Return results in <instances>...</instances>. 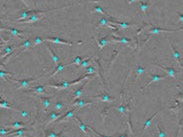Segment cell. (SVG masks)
Instances as JSON below:
<instances>
[{"label": "cell", "mask_w": 183, "mask_h": 137, "mask_svg": "<svg viewBox=\"0 0 183 137\" xmlns=\"http://www.w3.org/2000/svg\"><path fill=\"white\" fill-rule=\"evenodd\" d=\"M90 75H84V76H81L80 78H78L76 80H73V81H70V82H63V83H60V84H47L46 86L47 87H51V88H54V89H57V90H63V89H67L68 87L70 86H73V85H76L78 83H80L83 80L88 79Z\"/></svg>", "instance_id": "cell-1"}, {"label": "cell", "mask_w": 183, "mask_h": 137, "mask_svg": "<svg viewBox=\"0 0 183 137\" xmlns=\"http://www.w3.org/2000/svg\"><path fill=\"white\" fill-rule=\"evenodd\" d=\"M180 30H183V27H180V28H175V29H167V28H159V27L152 26L149 30H148V34L153 35V34H160V33H164V32L172 33V32H176V31H180Z\"/></svg>", "instance_id": "cell-2"}, {"label": "cell", "mask_w": 183, "mask_h": 137, "mask_svg": "<svg viewBox=\"0 0 183 137\" xmlns=\"http://www.w3.org/2000/svg\"><path fill=\"white\" fill-rule=\"evenodd\" d=\"M41 76H42V75H41ZM41 76L35 77V78H29V79H15V78H10V80H12V81L16 82V83H18L19 84L18 89H21V88H27L28 86H30V84L32 83V82L38 80Z\"/></svg>", "instance_id": "cell-3"}, {"label": "cell", "mask_w": 183, "mask_h": 137, "mask_svg": "<svg viewBox=\"0 0 183 137\" xmlns=\"http://www.w3.org/2000/svg\"><path fill=\"white\" fill-rule=\"evenodd\" d=\"M45 41L47 42H52V43H55V44H64V45H80V44H83L84 41H78V42H70V41H65L61 38H57V37H55V38H44Z\"/></svg>", "instance_id": "cell-4"}, {"label": "cell", "mask_w": 183, "mask_h": 137, "mask_svg": "<svg viewBox=\"0 0 183 137\" xmlns=\"http://www.w3.org/2000/svg\"><path fill=\"white\" fill-rule=\"evenodd\" d=\"M168 42H169V46H170V48H171V50H172V54H173V58L175 59V61L177 62L178 64H179V66H180L182 69H183V64H182V62H181V57H180V52L175 48V47L172 45L171 44V42L170 41L168 40Z\"/></svg>", "instance_id": "cell-5"}, {"label": "cell", "mask_w": 183, "mask_h": 137, "mask_svg": "<svg viewBox=\"0 0 183 137\" xmlns=\"http://www.w3.org/2000/svg\"><path fill=\"white\" fill-rule=\"evenodd\" d=\"M163 79H166V76H165V75H151L150 81L146 82L144 86H142L140 88V90H144V89L146 88L147 86H149L150 84H152V83H154V82H157L159 80H163Z\"/></svg>", "instance_id": "cell-6"}, {"label": "cell", "mask_w": 183, "mask_h": 137, "mask_svg": "<svg viewBox=\"0 0 183 137\" xmlns=\"http://www.w3.org/2000/svg\"><path fill=\"white\" fill-rule=\"evenodd\" d=\"M109 23L113 25H118L119 29H127L128 27H131L133 25H135V22H130V23H126V22H121V21H116V20H112L109 19Z\"/></svg>", "instance_id": "cell-7"}, {"label": "cell", "mask_w": 183, "mask_h": 137, "mask_svg": "<svg viewBox=\"0 0 183 137\" xmlns=\"http://www.w3.org/2000/svg\"><path fill=\"white\" fill-rule=\"evenodd\" d=\"M154 66H157L158 68H160L161 70L165 71L167 73V75L169 77H172V78H176V75H177V71H176L174 68H168V67H165V66H162V65L159 64H153Z\"/></svg>", "instance_id": "cell-8"}, {"label": "cell", "mask_w": 183, "mask_h": 137, "mask_svg": "<svg viewBox=\"0 0 183 137\" xmlns=\"http://www.w3.org/2000/svg\"><path fill=\"white\" fill-rule=\"evenodd\" d=\"M90 98L91 99H96V100H100L102 102H113L115 100V99L110 96L108 93H103V94L97 95V96H92Z\"/></svg>", "instance_id": "cell-9"}, {"label": "cell", "mask_w": 183, "mask_h": 137, "mask_svg": "<svg viewBox=\"0 0 183 137\" xmlns=\"http://www.w3.org/2000/svg\"><path fill=\"white\" fill-rule=\"evenodd\" d=\"M110 43H122L124 45H128V44L132 43V39H128L125 38V37H111V40H110Z\"/></svg>", "instance_id": "cell-10"}, {"label": "cell", "mask_w": 183, "mask_h": 137, "mask_svg": "<svg viewBox=\"0 0 183 137\" xmlns=\"http://www.w3.org/2000/svg\"><path fill=\"white\" fill-rule=\"evenodd\" d=\"M24 93H35V94H38V95H44V94H47L48 92L45 90V88L42 85H39V86H36L30 90H26Z\"/></svg>", "instance_id": "cell-11"}, {"label": "cell", "mask_w": 183, "mask_h": 137, "mask_svg": "<svg viewBox=\"0 0 183 137\" xmlns=\"http://www.w3.org/2000/svg\"><path fill=\"white\" fill-rule=\"evenodd\" d=\"M46 47H47L48 51H49V54H50L51 58H52V61H53L54 65H55V66H58V65H59V64L61 63V62H60V58H59V56L56 55V54L54 53V51L52 50V48H51L50 44H46Z\"/></svg>", "instance_id": "cell-12"}, {"label": "cell", "mask_w": 183, "mask_h": 137, "mask_svg": "<svg viewBox=\"0 0 183 137\" xmlns=\"http://www.w3.org/2000/svg\"><path fill=\"white\" fill-rule=\"evenodd\" d=\"M76 110H77V109H72V110H70V111H67L66 113H65V114H63L59 119H58L57 122L58 123H62V122L68 121L71 117H73L74 113H75V111H76Z\"/></svg>", "instance_id": "cell-13"}, {"label": "cell", "mask_w": 183, "mask_h": 137, "mask_svg": "<svg viewBox=\"0 0 183 137\" xmlns=\"http://www.w3.org/2000/svg\"><path fill=\"white\" fill-rule=\"evenodd\" d=\"M94 102L92 101H85L83 99H77V100H75L73 102V104H72V107H78V108H82L84 107V106H88V105H92Z\"/></svg>", "instance_id": "cell-14"}, {"label": "cell", "mask_w": 183, "mask_h": 137, "mask_svg": "<svg viewBox=\"0 0 183 137\" xmlns=\"http://www.w3.org/2000/svg\"><path fill=\"white\" fill-rule=\"evenodd\" d=\"M18 47H19V45H8V46H6L5 48H4V50L2 51L1 59H4V58L7 56V55L13 53V51H14L16 48H18Z\"/></svg>", "instance_id": "cell-15"}, {"label": "cell", "mask_w": 183, "mask_h": 137, "mask_svg": "<svg viewBox=\"0 0 183 137\" xmlns=\"http://www.w3.org/2000/svg\"><path fill=\"white\" fill-rule=\"evenodd\" d=\"M1 30L2 31L3 30H4V31H8V32L11 33L13 36H19V37H21V34L25 33V31H22V30H18V29H15V28H6V27H1Z\"/></svg>", "instance_id": "cell-16"}, {"label": "cell", "mask_w": 183, "mask_h": 137, "mask_svg": "<svg viewBox=\"0 0 183 137\" xmlns=\"http://www.w3.org/2000/svg\"><path fill=\"white\" fill-rule=\"evenodd\" d=\"M113 109H116L117 111H119L120 113H121V114H125L126 112H130V106H129V102L128 103H127L125 106L124 105H120V106H114V107H112Z\"/></svg>", "instance_id": "cell-17"}, {"label": "cell", "mask_w": 183, "mask_h": 137, "mask_svg": "<svg viewBox=\"0 0 183 137\" xmlns=\"http://www.w3.org/2000/svg\"><path fill=\"white\" fill-rule=\"evenodd\" d=\"M63 115V114H61V113H57V112H54V111H51L50 113H49V121L47 122V125H49L50 123H52L53 121H56V120H58L61 116Z\"/></svg>", "instance_id": "cell-18"}, {"label": "cell", "mask_w": 183, "mask_h": 137, "mask_svg": "<svg viewBox=\"0 0 183 137\" xmlns=\"http://www.w3.org/2000/svg\"><path fill=\"white\" fill-rule=\"evenodd\" d=\"M87 84L85 82V83H83L81 85L80 87H79L77 90H75L74 91V94H73V100H77L78 98H80L81 96H82V94H83V89H84V87H85V85Z\"/></svg>", "instance_id": "cell-19"}, {"label": "cell", "mask_w": 183, "mask_h": 137, "mask_svg": "<svg viewBox=\"0 0 183 137\" xmlns=\"http://www.w3.org/2000/svg\"><path fill=\"white\" fill-rule=\"evenodd\" d=\"M73 119L75 121H77V123H78V126H79V128H80L82 131H83L85 134H87L88 133V130H89V128H88V125H85L83 122H82L80 119H79L77 116H75V117H73Z\"/></svg>", "instance_id": "cell-20"}, {"label": "cell", "mask_w": 183, "mask_h": 137, "mask_svg": "<svg viewBox=\"0 0 183 137\" xmlns=\"http://www.w3.org/2000/svg\"><path fill=\"white\" fill-rule=\"evenodd\" d=\"M0 107L3 108V109H11V110H15V111L19 112V113L21 112V110H19V109H17L15 107H13V106L9 105L8 102L5 101V100H3V99H1V101H0Z\"/></svg>", "instance_id": "cell-21"}, {"label": "cell", "mask_w": 183, "mask_h": 137, "mask_svg": "<svg viewBox=\"0 0 183 137\" xmlns=\"http://www.w3.org/2000/svg\"><path fill=\"white\" fill-rule=\"evenodd\" d=\"M93 60H94V56H91L87 58V59H84L82 61V63L78 66V69H85V68H87L89 66V64H90Z\"/></svg>", "instance_id": "cell-22"}, {"label": "cell", "mask_w": 183, "mask_h": 137, "mask_svg": "<svg viewBox=\"0 0 183 137\" xmlns=\"http://www.w3.org/2000/svg\"><path fill=\"white\" fill-rule=\"evenodd\" d=\"M95 40H96V42H97V44H98L99 50H101L105 45H107V43H110V41L107 39V36L102 37L101 39H95Z\"/></svg>", "instance_id": "cell-23"}, {"label": "cell", "mask_w": 183, "mask_h": 137, "mask_svg": "<svg viewBox=\"0 0 183 137\" xmlns=\"http://www.w3.org/2000/svg\"><path fill=\"white\" fill-rule=\"evenodd\" d=\"M27 128H19V129H16L15 131H11L10 132V135L9 136H15V137H22L23 136V133L27 131Z\"/></svg>", "instance_id": "cell-24"}, {"label": "cell", "mask_w": 183, "mask_h": 137, "mask_svg": "<svg viewBox=\"0 0 183 137\" xmlns=\"http://www.w3.org/2000/svg\"><path fill=\"white\" fill-rule=\"evenodd\" d=\"M137 4H138V7H139V9L143 13H146L147 9L149 8V4H148V2H146V1H138Z\"/></svg>", "instance_id": "cell-25"}, {"label": "cell", "mask_w": 183, "mask_h": 137, "mask_svg": "<svg viewBox=\"0 0 183 137\" xmlns=\"http://www.w3.org/2000/svg\"><path fill=\"white\" fill-rule=\"evenodd\" d=\"M83 60H84L83 57H81V56H75V58L71 61V62H69V63L66 64V66H70V65H78V66H79V65L82 63V61H83Z\"/></svg>", "instance_id": "cell-26"}, {"label": "cell", "mask_w": 183, "mask_h": 137, "mask_svg": "<svg viewBox=\"0 0 183 137\" xmlns=\"http://www.w3.org/2000/svg\"><path fill=\"white\" fill-rule=\"evenodd\" d=\"M41 101H42V104H43V107H44V110H47L48 107L51 105V97H41Z\"/></svg>", "instance_id": "cell-27"}, {"label": "cell", "mask_w": 183, "mask_h": 137, "mask_svg": "<svg viewBox=\"0 0 183 137\" xmlns=\"http://www.w3.org/2000/svg\"><path fill=\"white\" fill-rule=\"evenodd\" d=\"M159 111H160V109H158V110H156V111H155V112L153 113V114L151 115L150 117L147 119V120H146V122L144 123V126H143V130H145V129H146V128L148 127V126H150L151 122H152V120H153V118L155 117V116H156V114H157V113L159 112Z\"/></svg>", "instance_id": "cell-28"}, {"label": "cell", "mask_w": 183, "mask_h": 137, "mask_svg": "<svg viewBox=\"0 0 183 137\" xmlns=\"http://www.w3.org/2000/svg\"><path fill=\"white\" fill-rule=\"evenodd\" d=\"M65 67H67L66 66V64H62V63H60L58 66H56V68H55V70H54V72L50 75V77H53L54 75H56L57 73H59V72H62V71L64 70V68Z\"/></svg>", "instance_id": "cell-29"}, {"label": "cell", "mask_w": 183, "mask_h": 137, "mask_svg": "<svg viewBox=\"0 0 183 137\" xmlns=\"http://www.w3.org/2000/svg\"><path fill=\"white\" fill-rule=\"evenodd\" d=\"M25 125L23 122H20V121H16V122H13L11 124H6L5 126H10L11 128H14V129H19V128H22L23 126Z\"/></svg>", "instance_id": "cell-30"}, {"label": "cell", "mask_w": 183, "mask_h": 137, "mask_svg": "<svg viewBox=\"0 0 183 137\" xmlns=\"http://www.w3.org/2000/svg\"><path fill=\"white\" fill-rule=\"evenodd\" d=\"M92 12H93V13L97 12V13H100V14H103V15H105V17H108V15H107V13H105L104 9H103V8L101 7V6H99V5L95 6V7L92 9Z\"/></svg>", "instance_id": "cell-31"}, {"label": "cell", "mask_w": 183, "mask_h": 137, "mask_svg": "<svg viewBox=\"0 0 183 137\" xmlns=\"http://www.w3.org/2000/svg\"><path fill=\"white\" fill-rule=\"evenodd\" d=\"M62 135H63V131H61L59 133H55L53 131L45 132V137H61Z\"/></svg>", "instance_id": "cell-32"}, {"label": "cell", "mask_w": 183, "mask_h": 137, "mask_svg": "<svg viewBox=\"0 0 183 137\" xmlns=\"http://www.w3.org/2000/svg\"><path fill=\"white\" fill-rule=\"evenodd\" d=\"M45 39L44 38H41V37H35L33 40H32V46H35V45H39V44H42Z\"/></svg>", "instance_id": "cell-33"}, {"label": "cell", "mask_w": 183, "mask_h": 137, "mask_svg": "<svg viewBox=\"0 0 183 137\" xmlns=\"http://www.w3.org/2000/svg\"><path fill=\"white\" fill-rule=\"evenodd\" d=\"M145 72V68L144 67H142V66H138L137 67V69H136V76H135V79H137L138 77L140 76V75H142L143 73Z\"/></svg>", "instance_id": "cell-34"}, {"label": "cell", "mask_w": 183, "mask_h": 137, "mask_svg": "<svg viewBox=\"0 0 183 137\" xmlns=\"http://www.w3.org/2000/svg\"><path fill=\"white\" fill-rule=\"evenodd\" d=\"M88 128H89V130L90 131H92L93 132V135H94L95 137H114V136H105V135H102V134H100V133H98L96 130L93 128V127H91V126H89L88 125Z\"/></svg>", "instance_id": "cell-35"}, {"label": "cell", "mask_w": 183, "mask_h": 137, "mask_svg": "<svg viewBox=\"0 0 183 137\" xmlns=\"http://www.w3.org/2000/svg\"><path fill=\"white\" fill-rule=\"evenodd\" d=\"M156 128H157V131H158V134H157L158 137H166V133L161 129L159 124H156Z\"/></svg>", "instance_id": "cell-36"}, {"label": "cell", "mask_w": 183, "mask_h": 137, "mask_svg": "<svg viewBox=\"0 0 183 137\" xmlns=\"http://www.w3.org/2000/svg\"><path fill=\"white\" fill-rule=\"evenodd\" d=\"M64 106H65V104L63 103V102L58 101V102H56V103H55L54 107H55V109H57V110H62V109L64 108Z\"/></svg>", "instance_id": "cell-37"}, {"label": "cell", "mask_w": 183, "mask_h": 137, "mask_svg": "<svg viewBox=\"0 0 183 137\" xmlns=\"http://www.w3.org/2000/svg\"><path fill=\"white\" fill-rule=\"evenodd\" d=\"M95 68L94 67H92V66H88L87 67V69H86V72H85V74L86 75H93L95 73Z\"/></svg>", "instance_id": "cell-38"}, {"label": "cell", "mask_w": 183, "mask_h": 137, "mask_svg": "<svg viewBox=\"0 0 183 137\" xmlns=\"http://www.w3.org/2000/svg\"><path fill=\"white\" fill-rule=\"evenodd\" d=\"M11 75H13V73L6 72V71L3 70V69H1V71H0V77H1V78H5L6 76H11Z\"/></svg>", "instance_id": "cell-39"}, {"label": "cell", "mask_w": 183, "mask_h": 137, "mask_svg": "<svg viewBox=\"0 0 183 137\" xmlns=\"http://www.w3.org/2000/svg\"><path fill=\"white\" fill-rule=\"evenodd\" d=\"M11 129H6L5 127H2L1 128V135L3 136V135H6L7 133H10V132H11Z\"/></svg>", "instance_id": "cell-40"}, {"label": "cell", "mask_w": 183, "mask_h": 137, "mask_svg": "<svg viewBox=\"0 0 183 137\" xmlns=\"http://www.w3.org/2000/svg\"><path fill=\"white\" fill-rule=\"evenodd\" d=\"M20 114L22 115L23 118H27V117H28V115H29V113L27 112L26 110H21V112H20Z\"/></svg>", "instance_id": "cell-41"}, {"label": "cell", "mask_w": 183, "mask_h": 137, "mask_svg": "<svg viewBox=\"0 0 183 137\" xmlns=\"http://www.w3.org/2000/svg\"><path fill=\"white\" fill-rule=\"evenodd\" d=\"M114 137H128V135L126 134V133H124V134H116V135H113Z\"/></svg>", "instance_id": "cell-42"}, {"label": "cell", "mask_w": 183, "mask_h": 137, "mask_svg": "<svg viewBox=\"0 0 183 137\" xmlns=\"http://www.w3.org/2000/svg\"><path fill=\"white\" fill-rule=\"evenodd\" d=\"M177 14H178V17H179V20L183 22V14H182V13H180V12H177Z\"/></svg>", "instance_id": "cell-43"}, {"label": "cell", "mask_w": 183, "mask_h": 137, "mask_svg": "<svg viewBox=\"0 0 183 137\" xmlns=\"http://www.w3.org/2000/svg\"><path fill=\"white\" fill-rule=\"evenodd\" d=\"M139 0H128V3L131 4V3H135V2H138Z\"/></svg>", "instance_id": "cell-44"}, {"label": "cell", "mask_w": 183, "mask_h": 137, "mask_svg": "<svg viewBox=\"0 0 183 137\" xmlns=\"http://www.w3.org/2000/svg\"><path fill=\"white\" fill-rule=\"evenodd\" d=\"M176 101H183V96L181 97V98H179V99H177Z\"/></svg>", "instance_id": "cell-45"}, {"label": "cell", "mask_w": 183, "mask_h": 137, "mask_svg": "<svg viewBox=\"0 0 183 137\" xmlns=\"http://www.w3.org/2000/svg\"><path fill=\"white\" fill-rule=\"evenodd\" d=\"M139 1H140V0H139Z\"/></svg>", "instance_id": "cell-46"}]
</instances>
